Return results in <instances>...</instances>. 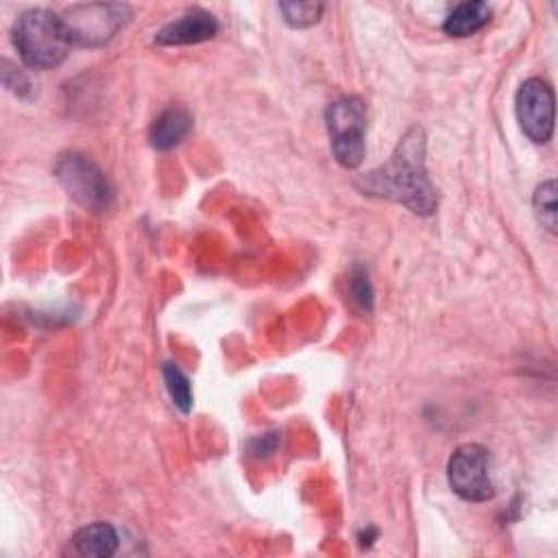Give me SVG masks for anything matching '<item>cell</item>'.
Here are the masks:
<instances>
[{
    "label": "cell",
    "mask_w": 558,
    "mask_h": 558,
    "mask_svg": "<svg viewBox=\"0 0 558 558\" xmlns=\"http://www.w3.org/2000/svg\"><path fill=\"white\" fill-rule=\"evenodd\" d=\"M357 187L377 198L395 201L418 216H429L438 207V194L425 168V133L412 126L395 146L388 161L357 181Z\"/></svg>",
    "instance_id": "6da1fadb"
},
{
    "label": "cell",
    "mask_w": 558,
    "mask_h": 558,
    "mask_svg": "<svg viewBox=\"0 0 558 558\" xmlns=\"http://www.w3.org/2000/svg\"><path fill=\"white\" fill-rule=\"evenodd\" d=\"M13 44L28 68L50 70L63 63L72 41L61 15L46 9H28L13 26Z\"/></svg>",
    "instance_id": "7a4b0ae2"
},
{
    "label": "cell",
    "mask_w": 558,
    "mask_h": 558,
    "mask_svg": "<svg viewBox=\"0 0 558 558\" xmlns=\"http://www.w3.org/2000/svg\"><path fill=\"white\" fill-rule=\"evenodd\" d=\"M327 131L331 150L342 168H357L364 159L366 105L360 96H342L327 107Z\"/></svg>",
    "instance_id": "3957f363"
},
{
    "label": "cell",
    "mask_w": 558,
    "mask_h": 558,
    "mask_svg": "<svg viewBox=\"0 0 558 558\" xmlns=\"http://www.w3.org/2000/svg\"><path fill=\"white\" fill-rule=\"evenodd\" d=\"M129 17L131 9L126 4L89 2L70 7L61 15V22L72 44L96 48L107 44L129 22Z\"/></svg>",
    "instance_id": "277c9868"
},
{
    "label": "cell",
    "mask_w": 558,
    "mask_h": 558,
    "mask_svg": "<svg viewBox=\"0 0 558 558\" xmlns=\"http://www.w3.org/2000/svg\"><path fill=\"white\" fill-rule=\"evenodd\" d=\"M54 177L61 187L85 209H107L113 201V190L105 172L85 155L68 153L54 163Z\"/></svg>",
    "instance_id": "5b68a950"
},
{
    "label": "cell",
    "mask_w": 558,
    "mask_h": 558,
    "mask_svg": "<svg viewBox=\"0 0 558 558\" xmlns=\"http://www.w3.org/2000/svg\"><path fill=\"white\" fill-rule=\"evenodd\" d=\"M490 458L488 451L477 442L460 445L447 464V477L451 490L471 504H482L493 499L495 486L488 473Z\"/></svg>",
    "instance_id": "8992f818"
},
{
    "label": "cell",
    "mask_w": 558,
    "mask_h": 558,
    "mask_svg": "<svg viewBox=\"0 0 558 558\" xmlns=\"http://www.w3.org/2000/svg\"><path fill=\"white\" fill-rule=\"evenodd\" d=\"M521 131L536 144H545L554 135V89L543 78L521 83L514 100Z\"/></svg>",
    "instance_id": "52a82bcc"
},
{
    "label": "cell",
    "mask_w": 558,
    "mask_h": 558,
    "mask_svg": "<svg viewBox=\"0 0 558 558\" xmlns=\"http://www.w3.org/2000/svg\"><path fill=\"white\" fill-rule=\"evenodd\" d=\"M218 33V22L209 11L192 9L179 20L166 24L157 35L155 41L159 46H185L211 39Z\"/></svg>",
    "instance_id": "ba28073f"
},
{
    "label": "cell",
    "mask_w": 558,
    "mask_h": 558,
    "mask_svg": "<svg viewBox=\"0 0 558 558\" xmlns=\"http://www.w3.org/2000/svg\"><path fill=\"white\" fill-rule=\"evenodd\" d=\"M118 545H120V538L116 527L105 521H94L76 530L72 536V549L78 556H89V558H107L116 554Z\"/></svg>",
    "instance_id": "9c48e42d"
},
{
    "label": "cell",
    "mask_w": 558,
    "mask_h": 558,
    "mask_svg": "<svg viewBox=\"0 0 558 558\" xmlns=\"http://www.w3.org/2000/svg\"><path fill=\"white\" fill-rule=\"evenodd\" d=\"M192 129V116L181 107H170L150 126V144L157 150H168L177 146Z\"/></svg>",
    "instance_id": "30bf717a"
},
{
    "label": "cell",
    "mask_w": 558,
    "mask_h": 558,
    "mask_svg": "<svg viewBox=\"0 0 558 558\" xmlns=\"http://www.w3.org/2000/svg\"><path fill=\"white\" fill-rule=\"evenodd\" d=\"M490 20V7L482 0H469L458 4L445 20L442 31L451 37H469L484 28Z\"/></svg>",
    "instance_id": "8fae6325"
},
{
    "label": "cell",
    "mask_w": 558,
    "mask_h": 558,
    "mask_svg": "<svg viewBox=\"0 0 558 558\" xmlns=\"http://www.w3.org/2000/svg\"><path fill=\"white\" fill-rule=\"evenodd\" d=\"M534 211L538 222L554 235L558 225V203H556V181L549 179L541 183L534 192Z\"/></svg>",
    "instance_id": "7c38bea8"
},
{
    "label": "cell",
    "mask_w": 558,
    "mask_h": 558,
    "mask_svg": "<svg viewBox=\"0 0 558 558\" xmlns=\"http://www.w3.org/2000/svg\"><path fill=\"white\" fill-rule=\"evenodd\" d=\"M163 381H166V388L170 392V399L172 403L181 410V412H190L192 408V388H190V379L181 373V368L172 362H166L163 368Z\"/></svg>",
    "instance_id": "4fadbf2b"
},
{
    "label": "cell",
    "mask_w": 558,
    "mask_h": 558,
    "mask_svg": "<svg viewBox=\"0 0 558 558\" xmlns=\"http://www.w3.org/2000/svg\"><path fill=\"white\" fill-rule=\"evenodd\" d=\"M325 4L320 2H281L279 11L283 13V20L294 28L312 26L320 20Z\"/></svg>",
    "instance_id": "5bb4252c"
},
{
    "label": "cell",
    "mask_w": 558,
    "mask_h": 558,
    "mask_svg": "<svg viewBox=\"0 0 558 558\" xmlns=\"http://www.w3.org/2000/svg\"><path fill=\"white\" fill-rule=\"evenodd\" d=\"M351 296L362 310H371L373 305V286L368 272L364 268H355L351 272Z\"/></svg>",
    "instance_id": "9a60e30c"
}]
</instances>
